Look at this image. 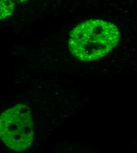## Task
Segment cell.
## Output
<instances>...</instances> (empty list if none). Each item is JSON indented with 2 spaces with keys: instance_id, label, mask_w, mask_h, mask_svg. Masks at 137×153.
<instances>
[{
  "instance_id": "1",
  "label": "cell",
  "mask_w": 137,
  "mask_h": 153,
  "mask_svg": "<svg viewBox=\"0 0 137 153\" xmlns=\"http://www.w3.org/2000/svg\"><path fill=\"white\" fill-rule=\"evenodd\" d=\"M117 28L112 23L91 19L75 27L70 34L69 47L73 56L83 61L104 57L119 40Z\"/></svg>"
},
{
  "instance_id": "2",
  "label": "cell",
  "mask_w": 137,
  "mask_h": 153,
  "mask_svg": "<svg viewBox=\"0 0 137 153\" xmlns=\"http://www.w3.org/2000/svg\"><path fill=\"white\" fill-rule=\"evenodd\" d=\"M34 136L33 120L27 105H16L0 115V139L10 149L25 151L31 145Z\"/></svg>"
},
{
  "instance_id": "3",
  "label": "cell",
  "mask_w": 137,
  "mask_h": 153,
  "mask_svg": "<svg viewBox=\"0 0 137 153\" xmlns=\"http://www.w3.org/2000/svg\"><path fill=\"white\" fill-rule=\"evenodd\" d=\"M15 7L14 1L10 0L0 1V19H4L10 16Z\"/></svg>"
}]
</instances>
